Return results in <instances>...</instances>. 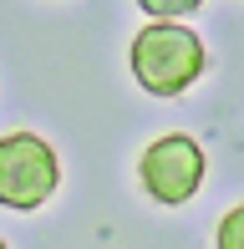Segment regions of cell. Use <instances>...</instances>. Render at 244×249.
Masks as SVG:
<instances>
[{
    "instance_id": "cell-1",
    "label": "cell",
    "mask_w": 244,
    "mask_h": 249,
    "mask_svg": "<svg viewBox=\"0 0 244 249\" xmlns=\"http://www.w3.org/2000/svg\"><path fill=\"white\" fill-rule=\"evenodd\" d=\"M127 61H132V76H138L142 92L178 97V92H188V87L204 76L209 51H204V41H198L188 26H178V20H153V26H142L138 36H132Z\"/></svg>"
},
{
    "instance_id": "cell-2",
    "label": "cell",
    "mask_w": 244,
    "mask_h": 249,
    "mask_svg": "<svg viewBox=\"0 0 244 249\" xmlns=\"http://www.w3.org/2000/svg\"><path fill=\"white\" fill-rule=\"evenodd\" d=\"M61 183V163L46 138L36 132H5L0 138V203L16 213L41 209Z\"/></svg>"
},
{
    "instance_id": "cell-3",
    "label": "cell",
    "mask_w": 244,
    "mask_h": 249,
    "mask_svg": "<svg viewBox=\"0 0 244 249\" xmlns=\"http://www.w3.org/2000/svg\"><path fill=\"white\" fill-rule=\"evenodd\" d=\"M209 173V158L198 148L188 132H163V138H153L148 148L138 158V178L142 188H148L153 203H168V209H178L198 194V183H204Z\"/></svg>"
},
{
    "instance_id": "cell-4",
    "label": "cell",
    "mask_w": 244,
    "mask_h": 249,
    "mask_svg": "<svg viewBox=\"0 0 244 249\" xmlns=\"http://www.w3.org/2000/svg\"><path fill=\"white\" fill-rule=\"evenodd\" d=\"M219 249H244V203H234V209L219 219V234H214Z\"/></svg>"
},
{
    "instance_id": "cell-5",
    "label": "cell",
    "mask_w": 244,
    "mask_h": 249,
    "mask_svg": "<svg viewBox=\"0 0 244 249\" xmlns=\"http://www.w3.org/2000/svg\"><path fill=\"white\" fill-rule=\"evenodd\" d=\"M142 10H148L153 20H178V16H193L204 0H138Z\"/></svg>"
},
{
    "instance_id": "cell-6",
    "label": "cell",
    "mask_w": 244,
    "mask_h": 249,
    "mask_svg": "<svg viewBox=\"0 0 244 249\" xmlns=\"http://www.w3.org/2000/svg\"><path fill=\"white\" fill-rule=\"evenodd\" d=\"M0 249H5V239H0Z\"/></svg>"
}]
</instances>
